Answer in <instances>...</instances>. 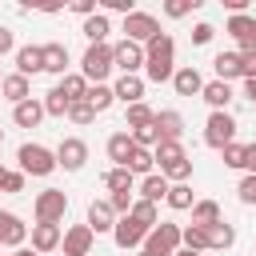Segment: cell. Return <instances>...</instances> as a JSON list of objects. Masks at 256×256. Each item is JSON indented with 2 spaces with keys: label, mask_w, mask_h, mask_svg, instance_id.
<instances>
[{
  "label": "cell",
  "mask_w": 256,
  "mask_h": 256,
  "mask_svg": "<svg viewBox=\"0 0 256 256\" xmlns=\"http://www.w3.org/2000/svg\"><path fill=\"white\" fill-rule=\"evenodd\" d=\"M132 176H152V168H156V160H152V152L148 148H132V156H128V164H124Z\"/></svg>",
  "instance_id": "32"
},
{
  "label": "cell",
  "mask_w": 256,
  "mask_h": 256,
  "mask_svg": "<svg viewBox=\"0 0 256 256\" xmlns=\"http://www.w3.org/2000/svg\"><path fill=\"white\" fill-rule=\"evenodd\" d=\"M236 140V120H232V112H212L208 116V124H204V144L208 148H228Z\"/></svg>",
  "instance_id": "6"
},
{
  "label": "cell",
  "mask_w": 256,
  "mask_h": 256,
  "mask_svg": "<svg viewBox=\"0 0 256 256\" xmlns=\"http://www.w3.org/2000/svg\"><path fill=\"white\" fill-rule=\"evenodd\" d=\"M168 188H172V184H168L160 172H152V176H144V180H140V200H148V204H160V200L168 196Z\"/></svg>",
  "instance_id": "26"
},
{
  "label": "cell",
  "mask_w": 256,
  "mask_h": 256,
  "mask_svg": "<svg viewBox=\"0 0 256 256\" xmlns=\"http://www.w3.org/2000/svg\"><path fill=\"white\" fill-rule=\"evenodd\" d=\"M244 100H252V104H256V80H244Z\"/></svg>",
  "instance_id": "53"
},
{
  "label": "cell",
  "mask_w": 256,
  "mask_h": 256,
  "mask_svg": "<svg viewBox=\"0 0 256 256\" xmlns=\"http://www.w3.org/2000/svg\"><path fill=\"white\" fill-rule=\"evenodd\" d=\"M232 244H236V228L228 220H220V224L208 228V248H232Z\"/></svg>",
  "instance_id": "35"
},
{
  "label": "cell",
  "mask_w": 256,
  "mask_h": 256,
  "mask_svg": "<svg viewBox=\"0 0 256 256\" xmlns=\"http://www.w3.org/2000/svg\"><path fill=\"white\" fill-rule=\"evenodd\" d=\"M40 52H44V72L64 76V68H68V48H64L60 40H52V44H40Z\"/></svg>",
  "instance_id": "21"
},
{
  "label": "cell",
  "mask_w": 256,
  "mask_h": 256,
  "mask_svg": "<svg viewBox=\"0 0 256 256\" xmlns=\"http://www.w3.org/2000/svg\"><path fill=\"white\" fill-rule=\"evenodd\" d=\"M108 72H112V44H88V52L80 60V76L88 84H104Z\"/></svg>",
  "instance_id": "3"
},
{
  "label": "cell",
  "mask_w": 256,
  "mask_h": 256,
  "mask_svg": "<svg viewBox=\"0 0 256 256\" xmlns=\"http://www.w3.org/2000/svg\"><path fill=\"white\" fill-rule=\"evenodd\" d=\"M172 72H176V40L168 32H160L144 44V76L152 84H164V80H172Z\"/></svg>",
  "instance_id": "1"
},
{
  "label": "cell",
  "mask_w": 256,
  "mask_h": 256,
  "mask_svg": "<svg viewBox=\"0 0 256 256\" xmlns=\"http://www.w3.org/2000/svg\"><path fill=\"white\" fill-rule=\"evenodd\" d=\"M132 148H136V144H132V136H128V132H112V136H108V156L116 160V168H124V164H128Z\"/></svg>",
  "instance_id": "28"
},
{
  "label": "cell",
  "mask_w": 256,
  "mask_h": 256,
  "mask_svg": "<svg viewBox=\"0 0 256 256\" xmlns=\"http://www.w3.org/2000/svg\"><path fill=\"white\" fill-rule=\"evenodd\" d=\"M180 248H188V252H204V248H208V228H196V224L180 228Z\"/></svg>",
  "instance_id": "36"
},
{
  "label": "cell",
  "mask_w": 256,
  "mask_h": 256,
  "mask_svg": "<svg viewBox=\"0 0 256 256\" xmlns=\"http://www.w3.org/2000/svg\"><path fill=\"white\" fill-rule=\"evenodd\" d=\"M132 184H136V176H132L128 168H112V172L104 176V188H108V192H132Z\"/></svg>",
  "instance_id": "39"
},
{
  "label": "cell",
  "mask_w": 256,
  "mask_h": 256,
  "mask_svg": "<svg viewBox=\"0 0 256 256\" xmlns=\"http://www.w3.org/2000/svg\"><path fill=\"white\" fill-rule=\"evenodd\" d=\"M144 236H148V228H144V224H136L132 216H120V220H116V228H112L116 248H144Z\"/></svg>",
  "instance_id": "10"
},
{
  "label": "cell",
  "mask_w": 256,
  "mask_h": 256,
  "mask_svg": "<svg viewBox=\"0 0 256 256\" xmlns=\"http://www.w3.org/2000/svg\"><path fill=\"white\" fill-rule=\"evenodd\" d=\"M200 8V0H168L164 4V16H172V20H180V16H188V12H196Z\"/></svg>",
  "instance_id": "43"
},
{
  "label": "cell",
  "mask_w": 256,
  "mask_h": 256,
  "mask_svg": "<svg viewBox=\"0 0 256 256\" xmlns=\"http://www.w3.org/2000/svg\"><path fill=\"white\" fill-rule=\"evenodd\" d=\"M172 256H200V252H188V248H176Z\"/></svg>",
  "instance_id": "54"
},
{
  "label": "cell",
  "mask_w": 256,
  "mask_h": 256,
  "mask_svg": "<svg viewBox=\"0 0 256 256\" xmlns=\"http://www.w3.org/2000/svg\"><path fill=\"white\" fill-rule=\"evenodd\" d=\"M0 96H4V100H12V108H16V104H24V100H28V76H20V72L4 76Z\"/></svg>",
  "instance_id": "25"
},
{
  "label": "cell",
  "mask_w": 256,
  "mask_h": 256,
  "mask_svg": "<svg viewBox=\"0 0 256 256\" xmlns=\"http://www.w3.org/2000/svg\"><path fill=\"white\" fill-rule=\"evenodd\" d=\"M8 52H16V36H12V28L0 24V56H8Z\"/></svg>",
  "instance_id": "49"
},
{
  "label": "cell",
  "mask_w": 256,
  "mask_h": 256,
  "mask_svg": "<svg viewBox=\"0 0 256 256\" xmlns=\"http://www.w3.org/2000/svg\"><path fill=\"white\" fill-rule=\"evenodd\" d=\"M164 200H168V208H172V212H188V208L196 204V196H192V188H188V184H172Z\"/></svg>",
  "instance_id": "33"
},
{
  "label": "cell",
  "mask_w": 256,
  "mask_h": 256,
  "mask_svg": "<svg viewBox=\"0 0 256 256\" xmlns=\"http://www.w3.org/2000/svg\"><path fill=\"white\" fill-rule=\"evenodd\" d=\"M128 136H132V144H136V148H148V152L160 144V132H156V124H148V128H136V132H128Z\"/></svg>",
  "instance_id": "41"
},
{
  "label": "cell",
  "mask_w": 256,
  "mask_h": 256,
  "mask_svg": "<svg viewBox=\"0 0 256 256\" xmlns=\"http://www.w3.org/2000/svg\"><path fill=\"white\" fill-rule=\"evenodd\" d=\"M128 216H132L136 224H144L148 232L160 224V212H156V204H148V200H132V212H128Z\"/></svg>",
  "instance_id": "34"
},
{
  "label": "cell",
  "mask_w": 256,
  "mask_h": 256,
  "mask_svg": "<svg viewBox=\"0 0 256 256\" xmlns=\"http://www.w3.org/2000/svg\"><path fill=\"white\" fill-rule=\"evenodd\" d=\"M0 192H24V172H4V184H0Z\"/></svg>",
  "instance_id": "47"
},
{
  "label": "cell",
  "mask_w": 256,
  "mask_h": 256,
  "mask_svg": "<svg viewBox=\"0 0 256 256\" xmlns=\"http://www.w3.org/2000/svg\"><path fill=\"white\" fill-rule=\"evenodd\" d=\"M40 104H44V116H68V108H72V104H68V96H64L60 88L44 92V100H40Z\"/></svg>",
  "instance_id": "38"
},
{
  "label": "cell",
  "mask_w": 256,
  "mask_h": 256,
  "mask_svg": "<svg viewBox=\"0 0 256 256\" xmlns=\"http://www.w3.org/2000/svg\"><path fill=\"white\" fill-rule=\"evenodd\" d=\"M0 144H4V128H0Z\"/></svg>",
  "instance_id": "58"
},
{
  "label": "cell",
  "mask_w": 256,
  "mask_h": 256,
  "mask_svg": "<svg viewBox=\"0 0 256 256\" xmlns=\"http://www.w3.org/2000/svg\"><path fill=\"white\" fill-rule=\"evenodd\" d=\"M4 172H8V168H4V164H0V184H4Z\"/></svg>",
  "instance_id": "56"
},
{
  "label": "cell",
  "mask_w": 256,
  "mask_h": 256,
  "mask_svg": "<svg viewBox=\"0 0 256 256\" xmlns=\"http://www.w3.org/2000/svg\"><path fill=\"white\" fill-rule=\"evenodd\" d=\"M80 32L88 36V44H108L112 24H108V16H104V12H96V16H88V20H84V28H80Z\"/></svg>",
  "instance_id": "27"
},
{
  "label": "cell",
  "mask_w": 256,
  "mask_h": 256,
  "mask_svg": "<svg viewBox=\"0 0 256 256\" xmlns=\"http://www.w3.org/2000/svg\"><path fill=\"white\" fill-rule=\"evenodd\" d=\"M72 12H80L88 20V16H96V0H72Z\"/></svg>",
  "instance_id": "50"
},
{
  "label": "cell",
  "mask_w": 256,
  "mask_h": 256,
  "mask_svg": "<svg viewBox=\"0 0 256 256\" xmlns=\"http://www.w3.org/2000/svg\"><path fill=\"white\" fill-rule=\"evenodd\" d=\"M136 256H152V252H144V248H140V252H136Z\"/></svg>",
  "instance_id": "57"
},
{
  "label": "cell",
  "mask_w": 256,
  "mask_h": 256,
  "mask_svg": "<svg viewBox=\"0 0 256 256\" xmlns=\"http://www.w3.org/2000/svg\"><path fill=\"white\" fill-rule=\"evenodd\" d=\"M152 36H160V24H156L152 12H128L124 16V40H132V44L144 48Z\"/></svg>",
  "instance_id": "7"
},
{
  "label": "cell",
  "mask_w": 256,
  "mask_h": 256,
  "mask_svg": "<svg viewBox=\"0 0 256 256\" xmlns=\"http://www.w3.org/2000/svg\"><path fill=\"white\" fill-rule=\"evenodd\" d=\"M104 8H108V12H124V16H128V12H136V8H132V0H104Z\"/></svg>",
  "instance_id": "51"
},
{
  "label": "cell",
  "mask_w": 256,
  "mask_h": 256,
  "mask_svg": "<svg viewBox=\"0 0 256 256\" xmlns=\"http://www.w3.org/2000/svg\"><path fill=\"white\" fill-rule=\"evenodd\" d=\"M252 176H256V172H252Z\"/></svg>",
  "instance_id": "60"
},
{
  "label": "cell",
  "mask_w": 256,
  "mask_h": 256,
  "mask_svg": "<svg viewBox=\"0 0 256 256\" xmlns=\"http://www.w3.org/2000/svg\"><path fill=\"white\" fill-rule=\"evenodd\" d=\"M84 164H88V144H84L80 136H64L60 148H56V168H64V172H80Z\"/></svg>",
  "instance_id": "8"
},
{
  "label": "cell",
  "mask_w": 256,
  "mask_h": 256,
  "mask_svg": "<svg viewBox=\"0 0 256 256\" xmlns=\"http://www.w3.org/2000/svg\"><path fill=\"white\" fill-rule=\"evenodd\" d=\"M156 132H160V140H180L184 136V116L180 112H172V108H164V112H156Z\"/></svg>",
  "instance_id": "20"
},
{
  "label": "cell",
  "mask_w": 256,
  "mask_h": 256,
  "mask_svg": "<svg viewBox=\"0 0 256 256\" xmlns=\"http://www.w3.org/2000/svg\"><path fill=\"white\" fill-rule=\"evenodd\" d=\"M16 72H20V76H36V72H44V52H40V44H24V48H16Z\"/></svg>",
  "instance_id": "15"
},
{
  "label": "cell",
  "mask_w": 256,
  "mask_h": 256,
  "mask_svg": "<svg viewBox=\"0 0 256 256\" xmlns=\"http://www.w3.org/2000/svg\"><path fill=\"white\" fill-rule=\"evenodd\" d=\"M64 96H68V104H80L84 96H88V80L76 72V76H60V84H56Z\"/></svg>",
  "instance_id": "31"
},
{
  "label": "cell",
  "mask_w": 256,
  "mask_h": 256,
  "mask_svg": "<svg viewBox=\"0 0 256 256\" xmlns=\"http://www.w3.org/2000/svg\"><path fill=\"white\" fill-rule=\"evenodd\" d=\"M68 120H72V124H92V120H96V112H92V104H88V100H80V104H72V108H68Z\"/></svg>",
  "instance_id": "44"
},
{
  "label": "cell",
  "mask_w": 256,
  "mask_h": 256,
  "mask_svg": "<svg viewBox=\"0 0 256 256\" xmlns=\"http://www.w3.org/2000/svg\"><path fill=\"white\" fill-rule=\"evenodd\" d=\"M152 120H156V112H152L144 100H140V104H128V112H124V128H128V132H136V128H148Z\"/></svg>",
  "instance_id": "30"
},
{
  "label": "cell",
  "mask_w": 256,
  "mask_h": 256,
  "mask_svg": "<svg viewBox=\"0 0 256 256\" xmlns=\"http://www.w3.org/2000/svg\"><path fill=\"white\" fill-rule=\"evenodd\" d=\"M240 72L244 80H256V56H240Z\"/></svg>",
  "instance_id": "52"
},
{
  "label": "cell",
  "mask_w": 256,
  "mask_h": 256,
  "mask_svg": "<svg viewBox=\"0 0 256 256\" xmlns=\"http://www.w3.org/2000/svg\"><path fill=\"white\" fill-rule=\"evenodd\" d=\"M12 256H36V252H32V248H16Z\"/></svg>",
  "instance_id": "55"
},
{
  "label": "cell",
  "mask_w": 256,
  "mask_h": 256,
  "mask_svg": "<svg viewBox=\"0 0 256 256\" xmlns=\"http://www.w3.org/2000/svg\"><path fill=\"white\" fill-rule=\"evenodd\" d=\"M212 36H216V28H212V24H208V20H200V24H196V28H192V44H208V40H212Z\"/></svg>",
  "instance_id": "48"
},
{
  "label": "cell",
  "mask_w": 256,
  "mask_h": 256,
  "mask_svg": "<svg viewBox=\"0 0 256 256\" xmlns=\"http://www.w3.org/2000/svg\"><path fill=\"white\" fill-rule=\"evenodd\" d=\"M116 212H112V204L108 200H92L88 204V228H92V236H100V232H112L116 228Z\"/></svg>",
  "instance_id": "13"
},
{
  "label": "cell",
  "mask_w": 256,
  "mask_h": 256,
  "mask_svg": "<svg viewBox=\"0 0 256 256\" xmlns=\"http://www.w3.org/2000/svg\"><path fill=\"white\" fill-rule=\"evenodd\" d=\"M108 204H112V212H116V216H128V212H132V192H112V196H108Z\"/></svg>",
  "instance_id": "45"
},
{
  "label": "cell",
  "mask_w": 256,
  "mask_h": 256,
  "mask_svg": "<svg viewBox=\"0 0 256 256\" xmlns=\"http://www.w3.org/2000/svg\"><path fill=\"white\" fill-rule=\"evenodd\" d=\"M160 176H164V180H168V184H184V180H188V176H192V160H188V156H184V160H176V164H172V168H164V172H160Z\"/></svg>",
  "instance_id": "42"
},
{
  "label": "cell",
  "mask_w": 256,
  "mask_h": 256,
  "mask_svg": "<svg viewBox=\"0 0 256 256\" xmlns=\"http://www.w3.org/2000/svg\"><path fill=\"white\" fill-rule=\"evenodd\" d=\"M200 96L208 100V108H212V112H228V100H232V84H224V80H208V84L200 88Z\"/></svg>",
  "instance_id": "19"
},
{
  "label": "cell",
  "mask_w": 256,
  "mask_h": 256,
  "mask_svg": "<svg viewBox=\"0 0 256 256\" xmlns=\"http://www.w3.org/2000/svg\"><path fill=\"white\" fill-rule=\"evenodd\" d=\"M60 224H32V252L44 256V252H56L60 248Z\"/></svg>",
  "instance_id": "14"
},
{
  "label": "cell",
  "mask_w": 256,
  "mask_h": 256,
  "mask_svg": "<svg viewBox=\"0 0 256 256\" xmlns=\"http://www.w3.org/2000/svg\"><path fill=\"white\" fill-rule=\"evenodd\" d=\"M12 120H16V124H20V128H36V124H40V120H44V104H40V100H32V96H28V100H24V104H16V108H12Z\"/></svg>",
  "instance_id": "22"
},
{
  "label": "cell",
  "mask_w": 256,
  "mask_h": 256,
  "mask_svg": "<svg viewBox=\"0 0 256 256\" xmlns=\"http://www.w3.org/2000/svg\"><path fill=\"white\" fill-rule=\"evenodd\" d=\"M184 156H188V152H184V144H180V140H160V144L152 148V160L160 164V172H164V168H172V164H176V160H184Z\"/></svg>",
  "instance_id": "23"
},
{
  "label": "cell",
  "mask_w": 256,
  "mask_h": 256,
  "mask_svg": "<svg viewBox=\"0 0 256 256\" xmlns=\"http://www.w3.org/2000/svg\"><path fill=\"white\" fill-rule=\"evenodd\" d=\"M212 68H216V80H224V84L244 80V72H240V52H216Z\"/></svg>",
  "instance_id": "17"
},
{
  "label": "cell",
  "mask_w": 256,
  "mask_h": 256,
  "mask_svg": "<svg viewBox=\"0 0 256 256\" xmlns=\"http://www.w3.org/2000/svg\"><path fill=\"white\" fill-rule=\"evenodd\" d=\"M36 224H60L64 220V212H68V196L60 192V188H44V192H36Z\"/></svg>",
  "instance_id": "4"
},
{
  "label": "cell",
  "mask_w": 256,
  "mask_h": 256,
  "mask_svg": "<svg viewBox=\"0 0 256 256\" xmlns=\"http://www.w3.org/2000/svg\"><path fill=\"white\" fill-rule=\"evenodd\" d=\"M220 156H224V164H228V168H244V164H248V144L232 140L228 148H220Z\"/></svg>",
  "instance_id": "40"
},
{
  "label": "cell",
  "mask_w": 256,
  "mask_h": 256,
  "mask_svg": "<svg viewBox=\"0 0 256 256\" xmlns=\"http://www.w3.org/2000/svg\"><path fill=\"white\" fill-rule=\"evenodd\" d=\"M112 68H120L124 76H136V72L144 68V48H140V44H132V40L112 44Z\"/></svg>",
  "instance_id": "9"
},
{
  "label": "cell",
  "mask_w": 256,
  "mask_h": 256,
  "mask_svg": "<svg viewBox=\"0 0 256 256\" xmlns=\"http://www.w3.org/2000/svg\"><path fill=\"white\" fill-rule=\"evenodd\" d=\"M28 240V224L16 212H0V244L4 248H20Z\"/></svg>",
  "instance_id": "12"
},
{
  "label": "cell",
  "mask_w": 256,
  "mask_h": 256,
  "mask_svg": "<svg viewBox=\"0 0 256 256\" xmlns=\"http://www.w3.org/2000/svg\"><path fill=\"white\" fill-rule=\"evenodd\" d=\"M228 32L236 36V44H240V40H248V36H256V16H248V12L228 16Z\"/></svg>",
  "instance_id": "37"
},
{
  "label": "cell",
  "mask_w": 256,
  "mask_h": 256,
  "mask_svg": "<svg viewBox=\"0 0 256 256\" xmlns=\"http://www.w3.org/2000/svg\"><path fill=\"white\" fill-rule=\"evenodd\" d=\"M16 160H20L24 176H52L56 172V152H48L44 144H20Z\"/></svg>",
  "instance_id": "2"
},
{
  "label": "cell",
  "mask_w": 256,
  "mask_h": 256,
  "mask_svg": "<svg viewBox=\"0 0 256 256\" xmlns=\"http://www.w3.org/2000/svg\"><path fill=\"white\" fill-rule=\"evenodd\" d=\"M172 88H176V96H200V88H204V76L188 64V68H176L172 72Z\"/></svg>",
  "instance_id": "16"
},
{
  "label": "cell",
  "mask_w": 256,
  "mask_h": 256,
  "mask_svg": "<svg viewBox=\"0 0 256 256\" xmlns=\"http://www.w3.org/2000/svg\"><path fill=\"white\" fill-rule=\"evenodd\" d=\"M220 220H224V212H220L216 200H196V204H192V224H196V228H212V224H220Z\"/></svg>",
  "instance_id": "24"
},
{
  "label": "cell",
  "mask_w": 256,
  "mask_h": 256,
  "mask_svg": "<svg viewBox=\"0 0 256 256\" xmlns=\"http://www.w3.org/2000/svg\"><path fill=\"white\" fill-rule=\"evenodd\" d=\"M236 196H240L244 204H256V176H244V180L236 184Z\"/></svg>",
  "instance_id": "46"
},
{
  "label": "cell",
  "mask_w": 256,
  "mask_h": 256,
  "mask_svg": "<svg viewBox=\"0 0 256 256\" xmlns=\"http://www.w3.org/2000/svg\"><path fill=\"white\" fill-rule=\"evenodd\" d=\"M92 228L88 224H72L64 236H60V248H64V256H88L92 252Z\"/></svg>",
  "instance_id": "11"
},
{
  "label": "cell",
  "mask_w": 256,
  "mask_h": 256,
  "mask_svg": "<svg viewBox=\"0 0 256 256\" xmlns=\"http://www.w3.org/2000/svg\"><path fill=\"white\" fill-rule=\"evenodd\" d=\"M0 84H4V76H0Z\"/></svg>",
  "instance_id": "59"
},
{
  "label": "cell",
  "mask_w": 256,
  "mask_h": 256,
  "mask_svg": "<svg viewBox=\"0 0 256 256\" xmlns=\"http://www.w3.org/2000/svg\"><path fill=\"white\" fill-rule=\"evenodd\" d=\"M176 248H180V224H172V220H160L144 236V252H152V256H172Z\"/></svg>",
  "instance_id": "5"
},
{
  "label": "cell",
  "mask_w": 256,
  "mask_h": 256,
  "mask_svg": "<svg viewBox=\"0 0 256 256\" xmlns=\"http://www.w3.org/2000/svg\"><path fill=\"white\" fill-rule=\"evenodd\" d=\"M88 104H92V112L100 116V112H108L112 104H116V96H112V84H88V96H84Z\"/></svg>",
  "instance_id": "29"
},
{
  "label": "cell",
  "mask_w": 256,
  "mask_h": 256,
  "mask_svg": "<svg viewBox=\"0 0 256 256\" xmlns=\"http://www.w3.org/2000/svg\"><path fill=\"white\" fill-rule=\"evenodd\" d=\"M112 96L124 100V108H128V104H140V100H144V80H140V76H120V80L112 84Z\"/></svg>",
  "instance_id": "18"
}]
</instances>
